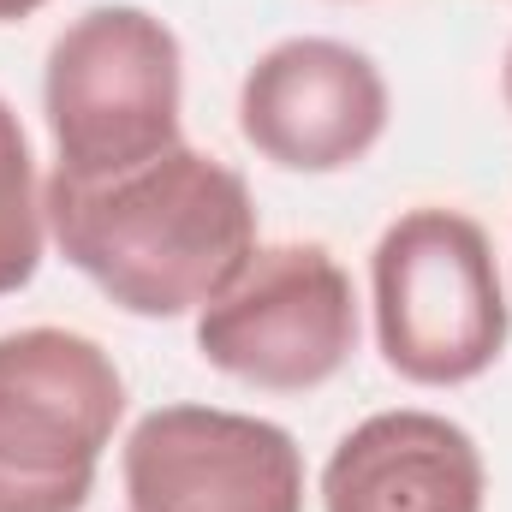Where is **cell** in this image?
I'll return each mask as SVG.
<instances>
[{"mask_svg":"<svg viewBox=\"0 0 512 512\" xmlns=\"http://www.w3.org/2000/svg\"><path fill=\"white\" fill-rule=\"evenodd\" d=\"M42 108H48L60 179L96 185L167 155L173 143H185L179 137V108H185L179 36L143 6L108 0L78 12L48 48Z\"/></svg>","mask_w":512,"mask_h":512,"instance_id":"2","label":"cell"},{"mask_svg":"<svg viewBox=\"0 0 512 512\" xmlns=\"http://www.w3.org/2000/svg\"><path fill=\"white\" fill-rule=\"evenodd\" d=\"M376 346L417 387H459L495 370L512 334L501 262L465 209H405L370 256Z\"/></svg>","mask_w":512,"mask_h":512,"instance_id":"3","label":"cell"},{"mask_svg":"<svg viewBox=\"0 0 512 512\" xmlns=\"http://www.w3.org/2000/svg\"><path fill=\"white\" fill-rule=\"evenodd\" d=\"M489 471L441 411H376L322 465V512H483Z\"/></svg>","mask_w":512,"mask_h":512,"instance_id":"8","label":"cell"},{"mask_svg":"<svg viewBox=\"0 0 512 512\" xmlns=\"http://www.w3.org/2000/svg\"><path fill=\"white\" fill-rule=\"evenodd\" d=\"M239 131L286 173H346L387 131V78L334 36L274 42L239 84Z\"/></svg>","mask_w":512,"mask_h":512,"instance_id":"7","label":"cell"},{"mask_svg":"<svg viewBox=\"0 0 512 512\" xmlns=\"http://www.w3.org/2000/svg\"><path fill=\"white\" fill-rule=\"evenodd\" d=\"M120 417L126 382L90 334H0V512H84Z\"/></svg>","mask_w":512,"mask_h":512,"instance_id":"4","label":"cell"},{"mask_svg":"<svg viewBox=\"0 0 512 512\" xmlns=\"http://www.w3.org/2000/svg\"><path fill=\"white\" fill-rule=\"evenodd\" d=\"M42 209L60 256L108 304L149 322L215 304L256 256L251 185L191 143L96 185L48 173Z\"/></svg>","mask_w":512,"mask_h":512,"instance_id":"1","label":"cell"},{"mask_svg":"<svg viewBox=\"0 0 512 512\" xmlns=\"http://www.w3.org/2000/svg\"><path fill=\"white\" fill-rule=\"evenodd\" d=\"M126 512H304L298 441L251 411L155 405L120 453Z\"/></svg>","mask_w":512,"mask_h":512,"instance_id":"6","label":"cell"},{"mask_svg":"<svg viewBox=\"0 0 512 512\" xmlns=\"http://www.w3.org/2000/svg\"><path fill=\"white\" fill-rule=\"evenodd\" d=\"M48 0H0V24H18V18H30V12H42Z\"/></svg>","mask_w":512,"mask_h":512,"instance_id":"10","label":"cell"},{"mask_svg":"<svg viewBox=\"0 0 512 512\" xmlns=\"http://www.w3.org/2000/svg\"><path fill=\"white\" fill-rule=\"evenodd\" d=\"M501 96H507V114H512V42H507V66H501Z\"/></svg>","mask_w":512,"mask_h":512,"instance_id":"11","label":"cell"},{"mask_svg":"<svg viewBox=\"0 0 512 512\" xmlns=\"http://www.w3.org/2000/svg\"><path fill=\"white\" fill-rule=\"evenodd\" d=\"M42 239H48V209L36 185V155L12 102L0 96V298L36 280Z\"/></svg>","mask_w":512,"mask_h":512,"instance_id":"9","label":"cell"},{"mask_svg":"<svg viewBox=\"0 0 512 512\" xmlns=\"http://www.w3.org/2000/svg\"><path fill=\"white\" fill-rule=\"evenodd\" d=\"M197 352L245 387L310 393L358 352V292L328 245H256L239 280L197 310Z\"/></svg>","mask_w":512,"mask_h":512,"instance_id":"5","label":"cell"}]
</instances>
